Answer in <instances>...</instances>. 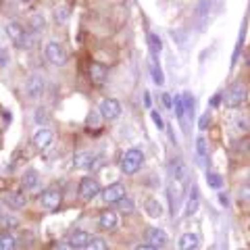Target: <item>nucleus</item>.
Masks as SVG:
<instances>
[{
  "instance_id": "obj_40",
  "label": "nucleus",
  "mask_w": 250,
  "mask_h": 250,
  "mask_svg": "<svg viewBox=\"0 0 250 250\" xmlns=\"http://www.w3.org/2000/svg\"><path fill=\"white\" fill-rule=\"evenodd\" d=\"M163 103H165L167 108H173V100H171L169 94H163Z\"/></svg>"
},
{
  "instance_id": "obj_36",
  "label": "nucleus",
  "mask_w": 250,
  "mask_h": 250,
  "mask_svg": "<svg viewBox=\"0 0 250 250\" xmlns=\"http://www.w3.org/2000/svg\"><path fill=\"white\" fill-rule=\"evenodd\" d=\"M6 65H9V54L4 48H0V69H4Z\"/></svg>"
},
{
  "instance_id": "obj_18",
  "label": "nucleus",
  "mask_w": 250,
  "mask_h": 250,
  "mask_svg": "<svg viewBox=\"0 0 250 250\" xmlns=\"http://www.w3.org/2000/svg\"><path fill=\"white\" fill-rule=\"evenodd\" d=\"M200 207V196H198V188H192L190 196H188V202H186V215H194Z\"/></svg>"
},
{
  "instance_id": "obj_34",
  "label": "nucleus",
  "mask_w": 250,
  "mask_h": 250,
  "mask_svg": "<svg viewBox=\"0 0 250 250\" xmlns=\"http://www.w3.org/2000/svg\"><path fill=\"white\" fill-rule=\"evenodd\" d=\"M119 207H121V210H123V213H131V210H134V202H131V200H119Z\"/></svg>"
},
{
  "instance_id": "obj_3",
  "label": "nucleus",
  "mask_w": 250,
  "mask_h": 250,
  "mask_svg": "<svg viewBox=\"0 0 250 250\" xmlns=\"http://www.w3.org/2000/svg\"><path fill=\"white\" fill-rule=\"evenodd\" d=\"M246 96H248V92H246V85L244 83H233L231 88L225 92V106L228 108H238L246 103Z\"/></svg>"
},
{
  "instance_id": "obj_11",
  "label": "nucleus",
  "mask_w": 250,
  "mask_h": 250,
  "mask_svg": "<svg viewBox=\"0 0 250 250\" xmlns=\"http://www.w3.org/2000/svg\"><path fill=\"white\" fill-rule=\"evenodd\" d=\"M88 73H90V80L94 85H103L106 82V77H108V71H106V67L104 65H100V62H90V67H88Z\"/></svg>"
},
{
  "instance_id": "obj_32",
  "label": "nucleus",
  "mask_w": 250,
  "mask_h": 250,
  "mask_svg": "<svg viewBox=\"0 0 250 250\" xmlns=\"http://www.w3.org/2000/svg\"><path fill=\"white\" fill-rule=\"evenodd\" d=\"M207 6H210V0H202V2L198 4L196 17H200V19H202V17H205V15H207V11H208V9H207Z\"/></svg>"
},
{
  "instance_id": "obj_45",
  "label": "nucleus",
  "mask_w": 250,
  "mask_h": 250,
  "mask_svg": "<svg viewBox=\"0 0 250 250\" xmlns=\"http://www.w3.org/2000/svg\"><path fill=\"white\" fill-rule=\"evenodd\" d=\"M0 219H2V207H0Z\"/></svg>"
},
{
  "instance_id": "obj_5",
  "label": "nucleus",
  "mask_w": 250,
  "mask_h": 250,
  "mask_svg": "<svg viewBox=\"0 0 250 250\" xmlns=\"http://www.w3.org/2000/svg\"><path fill=\"white\" fill-rule=\"evenodd\" d=\"M46 59H48L52 65H65L67 62V52L59 42H48L46 44Z\"/></svg>"
},
{
  "instance_id": "obj_15",
  "label": "nucleus",
  "mask_w": 250,
  "mask_h": 250,
  "mask_svg": "<svg viewBox=\"0 0 250 250\" xmlns=\"http://www.w3.org/2000/svg\"><path fill=\"white\" fill-rule=\"evenodd\" d=\"M198 242H200V238L196 236V233H184V236L179 238L177 246H179V250H196Z\"/></svg>"
},
{
  "instance_id": "obj_21",
  "label": "nucleus",
  "mask_w": 250,
  "mask_h": 250,
  "mask_svg": "<svg viewBox=\"0 0 250 250\" xmlns=\"http://www.w3.org/2000/svg\"><path fill=\"white\" fill-rule=\"evenodd\" d=\"M148 48H150V54L152 57H159L161 50H163V42L161 38L156 34H148Z\"/></svg>"
},
{
  "instance_id": "obj_7",
  "label": "nucleus",
  "mask_w": 250,
  "mask_h": 250,
  "mask_svg": "<svg viewBox=\"0 0 250 250\" xmlns=\"http://www.w3.org/2000/svg\"><path fill=\"white\" fill-rule=\"evenodd\" d=\"M98 111L104 119L111 121V119H117V117L121 115V104H119V100H115V98H104L103 103H100Z\"/></svg>"
},
{
  "instance_id": "obj_26",
  "label": "nucleus",
  "mask_w": 250,
  "mask_h": 250,
  "mask_svg": "<svg viewBox=\"0 0 250 250\" xmlns=\"http://www.w3.org/2000/svg\"><path fill=\"white\" fill-rule=\"evenodd\" d=\"M83 250H106V244L103 238H90V242L83 246Z\"/></svg>"
},
{
  "instance_id": "obj_12",
  "label": "nucleus",
  "mask_w": 250,
  "mask_h": 250,
  "mask_svg": "<svg viewBox=\"0 0 250 250\" xmlns=\"http://www.w3.org/2000/svg\"><path fill=\"white\" fill-rule=\"evenodd\" d=\"M52 140H54L52 131L46 129V127H42V129L36 131V136H34V146L38 148V150H48V148L52 146Z\"/></svg>"
},
{
  "instance_id": "obj_29",
  "label": "nucleus",
  "mask_w": 250,
  "mask_h": 250,
  "mask_svg": "<svg viewBox=\"0 0 250 250\" xmlns=\"http://www.w3.org/2000/svg\"><path fill=\"white\" fill-rule=\"evenodd\" d=\"M0 223H2V228H4V229H15V228L19 225V219H17V217H13V215H9V217H4V215H2Z\"/></svg>"
},
{
  "instance_id": "obj_4",
  "label": "nucleus",
  "mask_w": 250,
  "mask_h": 250,
  "mask_svg": "<svg viewBox=\"0 0 250 250\" xmlns=\"http://www.w3.org/2000/svg\"><path fill=\"white\" fill-rule=\"evenodd\" d=\"M103 192L100 190V186H98V182L94 177H83L82 182H80V196L83 198V200H94L98 196V194Z\"/></svg>"
},
{
  "instance_id": "obj_25",
  "label": "nucleus",
  "mask_w": 250,
  "mask_h": 250,
  "mask_svg": "<svg viewBox=\"0 0 250 250\" xmlns=\"http://www.w3.org/2000/svg\"><path fill=\"white\" fill-rule=\"evenodd\" d=\"M196 154H198V159H200V161L208 156V142H207V140L202 138V136L196 140Z\"/></svg>"
},
{
  "instance_id": "obj_30",
  "label": "nucleus",
  "mask_w": 250,
  "mask_h": 250,
  "mask_svg": "<svg viewBox=\"0 0 250 250\" xmlns=\"http://www.w3.org/2000/svg\"><path fill=\"white\" fill-rule=\"evenodd\" d=\"M184 106H186V113L192 117V115H194V96H192L190 92L184 94Z\"/></svg>"
},
{
  "instance_id": "obj_38",
  "label": "nucleus",
  "mask_w": 250,
  "mask_h": 250,
  "mask_svg": "<svg viewBox=\"0 0 250 250\" xmlns=\"http://www.w3.org/2000/svg\"><path fill=\"white\" fill-rule=\"evenodd\" d=\"M67 17H69V9H67V6H61V11H57V19L65 21Z\"/></svg>"
},
{
  "instance_id": "obj_13",
  "label": "nucleus",
  "mask_w": 250,
  "mask_h": 250,
  "mask_svg": "<svg viewBox=\"0 0 250 250\" xmlns=\"http://www.w3.org/2000/svg\"><path fill=\"white\" fill-rule=\"evenodd\" d=\"M98 225L103 229H106V231H113V229H117V225H119V217H117V213L115 210H103L100 213V217H98Z\"/></svg>"
},
{
  "instance_id": "obj_22",
  "label": "nucleus",
  "mask_w": 250,
  "mask_h": 250,
  "mask_svg": "<svg viewBox=\"0 0 250 250\" xmlns=\"http://www.w3.org/2000/svg\"><path fill=\"white\" fill-rule=\"evenodd\" d=\"M0 250H17V238L13 233H2L0 236Z\"/></svg>"
},
{
  "instance_id": "obj_1",
  "label": "nucleus",
  "mask_w": 250,
  "mask_h": 250,
  "mask_svg": "<svg viewBox=\"0 0 250 250\" xmlns=\"http://www.w3.org/2000/svg\"><path fill=\"white\" fill-rule=\"evenodd\" d=\"M142 161H144V154L136 150V148H131V150H127L123 156H121V163H119V167L125 175H134L136 171L142 167Z\"/></svg>"
},
{
  "instance_id": "obj_23",
  "label": "nucleus",
  "mask_w": 250,
  "mask_h": 250,
  "mask_svg": "<svg viewBox=\"0 0 250 250\" xmlns=\"http://www.w3.org/2000/svg\"><path fill=\"white\" fill-rule=\"evenodd\" d=\"M173 108H175V115L179 123H184V115H186V106H184V94H177L173 98Z\"/></svg>"
},
{
  "instance_id": "obj_31",
  "label": "nucleus",
  "mask_w": 250,
  "mask_h": 250,
  "mask_svg": "<svg viewBox=\"0 0 250 250\" xmlns=\"http://www.w3.org/2000/svg\"><path fill=\"white\" fill-rule=\"evenodd\" d=\"M150 119H152V123L156 125V129H159V131L165 129V121H163V117H161L159 113H156V111H152V113H150Z\"/></svg>"
},
{
  "instance_id": "obj_46",
  "label": "nucleus",
  "mask_w": 250,
  "mask_h": 250,
  "mask_svg": "<svg viewBox=\"0 0 250 250\" xmlns=\"http://www.w3.org/2000/svg\"><path fill=\"white\" fill-rule=\"evenodd\" d=\"M23 2H29V0H23Z\"/></svg>"
},
{
  "instance_id": "obj_10",
  "label": "nucleus",
  "mask_w": 250,
  "mask_h": 250,
  "mask_svg": "<svg viewBox=\"0 0 250 250\" xmlns=\"http://www.w3.org/2000/svg\"><path fill=\"white\" fill-rule=\"evenodd\" d=\"M25 94L27 98H40L44 94V77L42 75H31L25 82Z\"/></svg>"
},
{
  "instance_id": "obj_2",
  "label": "nucleus",
  "mask_w": 250,
  "mask_h": 250,
  "mask_svg": "<svg viewBox=\"0 0 250 250\" xmlns=\"http://www.w3.org/2000/svg\"><path fill=\"white\" fill-rule=\"evenodd\" d=\"M6 36L11 38V42L17 46V48H29L31 46L29 38H27V31L19 21H9L6 23Z\"/></svg>"
},
{
  "instance_id": "obj_33",
  "label": "nucleus",
  "mask_w": 250,
  "mask_h": 250,
  "mask_svg": "<svg viewBox=\"0 0 250 250\" xmlns=\"http://www.w3.org/2000/svg\"><path fill=\"white\" fill-rule=\"evenodd\" d=\"M36 121L40 123V125L48 121V111H46V108H38V113H36Z\"/></svg>"
},
{
  "instance_id": "obj_44",
  "label": "nucleus",
  "mask_w": 250,
  "mask_h": 250,
  "mask_svg": "<svg viewBox=\"0 0 250 250\" xmlns=\"http://www.w3.org/2000/svg\"><path fill=\"white\" fill-rule=\"evenodd\" d=\"M144 103H146V108H150V96L148 94H144Z\"/></svg>"
},
{
  "instance_id": "obj_27",
  "label": "nucleus",
  "mask_w": 250,
  "mask_h": 250,
  "mask_svg": "<svg viewBox=\"0 0 250 250\" xmlns=\"http://www.w3.org/2000/svg\"><path fill=\"white\" fill-rule=\"evenodd\" d=\"M29 25H31V29H34V31H40V29H44V15H42V13L31 15Z\"/></svg>"
},
{
  "instance_id": "obj_8",
  "label": "nucleus",
  "mask_w": 250,
  "mask_h": 250,
  "mask_svg": "<svg viewBox=\"0 0 250 250\" xmlns=\"http://www.w3.org/2000/svg\"><path fill=\"white\" fill-rule=\"evenodd\" d=\"M61 202H62V194H61L59 190H54V188L42 192V196H40V205H42L46 210H57V208L61 207Z\"/></svg>"
},
{
  "instance_id": "obj_39",
  "label": "nucleus",
  "mask_w": 250,
  "mask_h": 250,
  "mask_svg": "<svg viewBox=\"0 0 250 250\" xmlns=\"http://www.w3.org/2000/svg\"><path fill=\"white\" fill-rule=\"evenodd\" d=\"M57 250H77L73 244H69V242H61V244L57 246Z\"/></svg>"
},
{
  "instance_id": "obj_43",
  "label": "nucleus",
  "mask_w": 250,
  "mask_h": 250,
  "mask_svg": "<svg viewBox=\"0 0 250 250\" xmlns=\"http://www.w3.org/2000/svg\"><path fill=\"white\" fill-rule=\"evenodd\" d=\"M219 202H221L223 207H228V205H229V198H228V196H225V194L221 192V194H219Z\"/></svg>"
},
{
  "instance_id": "obj_42",
  "label": "nucleus",
  "mask_w": 250,
  "mask_h": 250,
  "mask_svg": "<svg viewBox=\"0 0 250 250\" xmlns=\"http://www.w3.org/2000/svg\"><path fill=\"white\" fill-rule=\"evenodd\" d=\"M136 250H159V248L152 244H140V246H136Z\"/></svg>"
},
{
  "instance_id": "obj_37",
  "label": "nucleus",
  "mask_w": 250,
  "mask_h": 250,
  "mask_svg": "<svg viewBox=\"0 0 250 250\" xmlns=\"http://www.w3.org/2000/svg\"><path fill=\"white\" fill-rule=\"evenodd\" d=\"M208 121H210V119H208V113H205V115L200 117V121H198V127H200V131H205V129L208 127Z\"/></svg>"
},
{
  "instance_id": "obj_24",
  "label": "nucleus",
  "mask_w": 250,
  "mask_h": 250,
  "mask_svg": "<svg viewBox=\"0 0 250 250\" xmlns=\"http://www.w3.org/2000/svg\"><path fill=\"white\" fill-rule=\"evenodd\" d=\"M150 73H152V80H154L156 85H163V83H165V77H163V69L156 65L154 59L150 61Z\"/></svg>"
},
{
  "instance_id": "obj_19",
  "label": "nucleus",
  "mask_w": 250,
  "mask_h": 250,
  "mask_svg": "<svg viewBox=\"0 0 250 250\" xmlns=\"http://www.w3.org/2000/svg\"><path fill=\"white\" fill-rule=\"evenodd\" d=\"M6 202H9V207L11 208H23L25 207V202H27V198H25V194L23 192H9L6 194Z\"/></svg>"
},
{
  "instance_id": "obj_16",
  "label": "nucleus",
  "mask_w": 250,
  "mask_h": 250,
  "mask_svg": "<svg viewBox=\"0 0 250 250\" xmlns=\"http://www.w3.org/2000/svg\"><path fill=\"white\" fill-rule=\"evenodd\" d=\"M88 242H90V233L83 229H75V231H71V236H69V244H73L75 248H83Z\"/></svg>"
},
{
  "instance_id": "obj_14",
  "label": "nucleus",
  "mask_w": 250,
  "mask_h": 250,
  "mask_svg": "<svg viewBox=\"0 0 250 250\" xmlns=\"http://www.w3.org/2000/svg\"><path fill=\"white\" fill-rule=\"evenodd\" d=\"M167 233L163 231V229H159V228H150L146 231V242L148 244H152V246H156V248H161V246H165L167 244Z\"/></svg>"
},
{
  "instance_id": "obj_9",
  "label": "nucleus",
  "mask_w": 250,
  "mask_h": 250,
  "mask_svg": "<svg viewBox=\"0 0 250 250\" xmlns=\"http://www.w3.org/2000/svg\"><path fill=\"white\" fill-rule=\"evenodd\" d=\"M125 186H121V184H113V186H108V188H104L103 192H100V196H103V200L106 202V205H113V202H119V200H123L125 198Z\"/></svg>"
},
{
  "instance_id": "obj_28",
  "label": "nucleus",
  "mask_w": 250,
  "mask_h": 250,
  "mask_svg": "<svg viewBox=\"0 0 250 250\" xmlns=\"http://www.w3.org/2000/svg\"><path fill=\"white\" fill-rule=\"evenodd\" d=\"M207 184H208V188H213V190H219V188L223 186V179L219 173H207Z\"/></svg>"
},
{
  "instance_id": "obj_6",
  "label": "nucleus",
  "mask_w": 250,
  "mask_h": 250,
  "mask_svg": "<svg viewBox=\"0 0 250 250\" xmlns=\"http://www.w3.org/2000/svg\"><path fill=\"white\" fill-rule=\"evenodd\" d=\"M96 154L92 150H80L75 156H73V167L75 169H82V171H88V169H94L96 167Z\"/></svg>"
},
{
  "instance_id": "obj_20",
  "label": "nucleus",
  "mask_w": 250,
  "mask_h": 250,
  "mask_svg": "<svg viewBox=\"0 0 250 250\" xmlns=\"http://www.w3.org/2000/svg\"><path fill=\"white\" fill-rule=\"evenodd\" d=\"M144 207H146V213L150 215L152 219H159L163 215V207H161V202L159 200H154V198H148L144 202Z\"/></svg>"
},
{
  "instance_id": "obj_35",
  "label": "nucleus",
  "mask_w": 250,
  "mask_h": 250,
  "mask_svg": "<svg viewBox=\"0 0 250 250\" xmlns=\"http://www.w3.org/2000/svg\"><path fill=\"white\" fill-rule=\"evenodd\" d=\"M240 200H244V202H250V184H246L244 188L240 190Z\"/></svg>"
},
{
  "instance_id": "obj_41",
  "label": "nucleus",
  "mask_w": 250,
  "mask_h": 250,
  "mask_svg": "<svg viewBox=\"0 0 250 250\" xmlns=\"http://www.w3.org/2000/svg\"><path fill=\"white\" fill-rule=\"evenodd\" d=\"M219 103H221V94H215V96L210 98V106H219Z\"/></svg>"
},
{
  "instance_id": "obj_17",
  "label": "nucleus",
  "mask_w": 250,
  "mask_h": 250,
  "mask_svg": "<svg viewBox=\"0 0 250 250\" xmlns=\"http://www.w3.org/2000/svg\"><path fill=\"white\" fill-rule=\"evenodd\" d=\"M38 182H40V175H38L36 169H27L25 173H23V177H21V184H23L25 190H34V188L38 186Z\"/></svg>"
}]
</instances>
